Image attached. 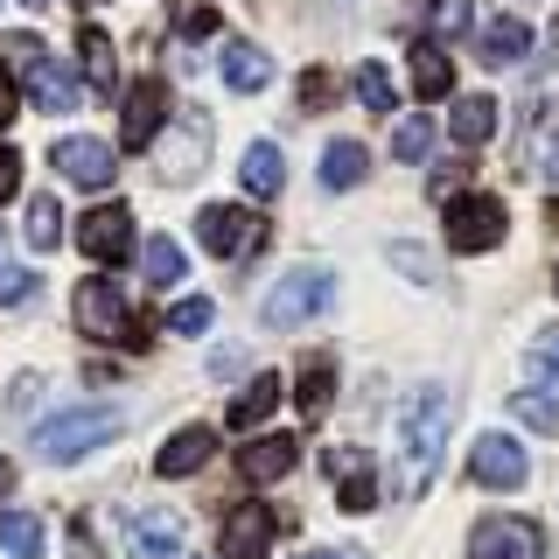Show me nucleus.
Listing matches in <instances>:
<instances>
[{
    "mask_svg": "<svg viewBox=\"0 0 559 559\" xmlns=\"http://www.w3.org/2000/svg\"><path fill=\"white\" fill-rule=\"evenodd\" d=\"M182 538H189L182 511H140L133 518V552H147V559H182Z\"/></svg>",
    "mask_w": 559,
    "mask_h": 559,
    "instance_id": "nucleus-13",
    "label": "nucleus"
},
{
    "mask_svg": "<svg viewBox=\"0 0 559 559\" xmlns=\"http://www.w3.org/2000/svg\"><path fill=\"white\" fill-rule=\"evenodd\" d=\"M468 559H546V532L532 518H483L468 538Z\"/></svg>",
    "mask_w": 559,
    "mask_h": 559,
    "instance_id": "nucleus-8",
    "label": "nucleus"
},
{
    "mask_svg": "<svg viewBox=\"0 0 559 559\" xmlns=\"http://www.w3.org/2000/svg\"><path fill=\"white\" fill-rule=\"evenodd\" d=\"M28 294H35V273H28V266H8V259H0V308L28 301Z\"/></svg>",
    "mask_w": 559,
    "mask_h": 559,
    "instance_id": "nucleus-36",
    "label": "nucleus"
},
{
    "mask_svg": "<svg viewBox=\"0 0 559 559\" xmlns=\"http://www.w3.org/2000/svg\"><path fill=\"white\" fill-rule=\"evenodd\" d=\"M224 84H231V92H266V84H273V57L259 43H231V49H224Z\"/></svg>",
    "mask_w": 559,
    "mask_h": 559,
    "instance_id": "nucleus-18",
    "label": "nucleus"
},
{
    "mask_svg": "<svg viewBox=\"0 0 559 559\" xmlns=\"http://www.w3.org/2000/svg\"><path fill=\"white\" fill-rule=\"evenodd\" d=\"M162 119H168V84L162 78H140L133 92H127V105H119V140H127V154L154 147Z\"/></svg>",
    "mask_w": 559,
    "mask_h": 559,
    "instance_id": "nucleus-10",
    "label": "nucleus"
},
{
    "mask_svg": "<svg viewBox=\"0 0 559 559\" xmlns=\"http://www.w3.org/2000/svg\"><path fill=\"white\" fill-rule=\"evenodd\" d=\"M336 503H343L349 518H364V511H371V503H378V483H371V468H357V476H343V483H336Z\"/></svg>",
    "mask_w": 559,
    "mask_h": 559,
    "instance_id": "nucleus-33",
    "label": "nucleus"
},
{
    "mask_svg": "<svg viewBox=\"0 0 559 559\" xmlns=\"http://www.w3.org/2000/svg\"><path fill=\"white\" fill-rule=\"evenodd\" d=\"M301 559H343V552H301Z\"/></svg>",
    "mask_w": 559,
    "mask_h": 559,
    "instance_id": "nucleus-45",
    "label": "nucleus"
},
{
    "mask_svg": "<svg viewBox=\"0 0 559 559\" xmlns=\"http://www.w3.org/2000/svg\"><path fill=\"white\" fill-rule=\"evenodd\" d=\"M70 314H78V329H84L92 343L140 336V329H133V308H127V294H119L112 280H84V287L70 294Z\"/></svg>",
    "mask_w": 559,
    "mask_h": 559,
    "instance_id": "nucleus-5",
    "label": "nucleus"
},
{
    "mask_svg": "<svg viewBox=\"0 0 559 559\" xmlns=\"http://www.w3.org/2000/svg\"><path fill=\"white\" fill-rule=\"evenodd\" d=\"M78 245H84L92 259H127V252H133V217H127V203H98V210H84Z\"/></svg>",
    "mask_w": 559,
    "mask_h": 559,
    "instance_id": "nucleus-11",
    "label": "nucleus"
},
{
    "mask_svg": "<svg viewBox=\"0 0 559 559\" xmlns=\"http://www.w3.org/2000/svg\"><path fill=\"white\" fill-rule=\"evenodd\" d=\"M294 392H301V413L314 419V413L329 406V392H336V364H329V357H308L301 371H294Z\"/></svg>",
    "mask_w": 559,
    "mask_h": 559,
    "instance_id": "nucleus-25",
    "label": "nucleus"
},
{
    "mask_svg": "<svg viewBox=\"0 0 559 559\" xmlns=\"http://www.w3.org/2000/svg\"><path fill=\"white\" fill-rule=\"evenodd\" d=\"M413 8H419V0H413Z\"/></svg>",
    "mask_w": 559,
    "mask_h": 559,
    "instance_id": "nucleus-47",
    "label": "nucleus"
},
{
    "mask_svg": "<svg viewBox=\"0 0 559 559\" xmlns=\"http://www.w3.org/2000/svg\"><path fill=\"white\" fill-rule=\"evenodd\" d=\"M8 483H14V468H8V462H0V489H8Z\"/></svg>",
    "mask_w": 559,
    "mask_h": 559,
    "instance_id": "nucleus-44",
    "label": "nucleus"
},
{
    "mask_svg": "<svg viewBox=\"0 0 559 559\" xmlns=\"http://www.w3.org/2000/svg\"><path fill=\"white\" fill-rule=\"evenodd\" d=\"M78 57H84V78H92V92H98V98H112V92H119L112 35H105V28H84V35H78Z\"/></svg>",
    "mask_w": 559,
    "mask_h": 559,
    "instance_id": "nucleus-21",
    "label": "nucleus"
},
{
    "mask_svg": "<svg viewBox=\"0 0 559 559\" xmlns=\"http://www.w3.org/2000/svg\"><path fill=\"white\" fill-rule=\"evenodd\" d=\"M119 427H127L119 406H63L35 427V454H43V462H84L92 448L119 441Z\"/></svg>",
    "mask_w": 559,
    "mask_h": 559,
    "instance_id": "nucleus-2",
    "label": "nucleus"
},
{
    "mask_svg": "<svg viewBox=\"0 0 559 559\" xmlns=\"http://www.w3.org/2000/svg\"><path fill=\"white\" fill-rule=\"evenodd\" d=\"M49 162H57V175L63 182H78V189H105L119 175V154L105 147L98 133H70V140H57L49 147Z\"/></svg>",
    "mask_w": 559,
    "mask_h": 559,
    "instance_id": "nucleus-7",
    "label": "nucleus"
},
{
    "mask_svg": "<svg viewBox=\"0 0 559 559\" xmlns=\"http://www.w3.org/2000/svg\"><path fill=\"white\" fill-rule=\"evenodd\" d=\"M364 175H371V154H364L357 140H329V154H322V189H357Z\"/></svg>",
    "mask_w": 559,
    "mask_h": 559,
    "instance_id": "nucleus-23",
    "label": "nucleus"
},
{
    "mask_svg": "<svg viewBox=\"0 0 559 559\" xmlns=\"http://www.w3.org/2000/svg\"><path fill=\"white\" fill-rule=\"evenodd\" d=\"M511 413H518V427H532V433H559V406L546 392H518Z\"/></svg>",
    "mask_w": 559,
    "mask_h": 559,
    "instance_id": "nucleus-31",
    "label": "nucleus"
},
{
    "mask_svg": "<svg viewBox=\"0 0 559 559\" xmlns=\"http://www.w3.org/2000/svg\"><path fill=\"white\" fill-rule=\"evenodd\" d=\"M197 238L210 245L217 259H252L259 245H266V217H252V210H231V203H210L203 217H197Z\"/></svg>",
    "mask_w": 559,
    "mask_h": 559,
    "instance_id": "nucleus-6",
    "label": "nucleus"
},
{
    "mask_svg": "<svg viewBox=\"0 0 559 559\" xmlns=\"http://www.w3.org/2000/svg\"><path fill=\"white\" fill-rule=\"evenodd\" d=\"M210 314H217V308H210V294H182V301H175L162 322H168V336H203Z\"/></svg>",
    "mask_w": 559,
    "mask_h": 559,
    "instance_id": "nucleus-30",
    "label": "nucleus"
},
{
    "mask_svg": "<svg viewBox=\"0 0 559 559\" xmlns=\"http://www.w3.org/2000/svg\"><path fill=\"white\" fill-rule=\"evenodd\" d=\"M503 231H511V217H503V203L483 197V189H468V197L448 203V245L454 252H497Z\"/></svg>",
    "mask_w": 559,
    "mask_h": 559,
    "instance_id": "nucleus-4",
    "label": "nucleus"
},
{
    "mask_svg": "<svg viewBox=\"0 0 559 559\" xmlns=\"http://www.w3.org/2000/svg\"><path fill=\"white\" fill-rule=\"evenodd\" d=\"M238 182H245V197H280V182H287V162H280V147L273 140H259V147H245V162H238Z\"/></svg>",
    "mask_w": 559,
    "mask_h": 559,
    "instance_id": "nucleus-17",
    "label": "nucleus"
},
{
    "mask_svg": "<svg viewBox=\"0 0 559 559\" xmlns=\"http://www.w3.org/2000/svg\"><path fill=\"white\" fill-rule=\"evenodd\" d=\"M175 28L197 43V35H217V14H210V8H189V14H175Z\"/></svg>",
    "mask_w": 559,
    "mask_h": 559,
    "instance_id": "nucleus-39",
    "label": "nucleus"
},
{
    "mask_svg": "<svg viewBox=\"0 0 559 559\" xmlns=\"http://www.w3.org/2000/svg\"><path fill=\"white\" fill-rule=\"evenodd\" d=\"M49 538H43V518L35 511H8L0 518V552H14V559H35Z\"/></svg>",
    "mask_w": 559,
    "mask_h": 559,
    "instance_id": "nucleus-26",
    "label": "nucleus"
},
{
    "mask_svg": "<svg viewBox=\"0 0 559 559\" xmlns=\"http://www.w3.org/2000/svg\"><path fill=\"white\" fill-rule=\"evenodd\" d=\"M322 105H336V78H329V70H308L301 78V112H322Z\"/></svg>",
    "mask_w": 559,
    "mask_h": 559,
    "instance_id": "nucleus-37",
    "label": "nucleus"
},
{
    "mask_svg": "<svg viewBox=\"0 0 559 559\" xmlns=\"http://www.w3.org/2000/svg\"><path fill=\"white\" fill-rule=\"evenodd\" d=\"M468 22H476V8H468V0H433V35H462Z\"/></svg>",
    "mask_w": 559,
    "mask_h": 559,
    "instance_id": "nucleus-35",
    "label": "nucleus"
},
{
    "mask_svg": "<svg viewBox=\"0 0 559 559\" xmlns=\"http://www.w3.org/2000/svg\"><path fill=\"white\" fill-rule=\"evenodd\" d=\"M392 259H399V266H406L413 280H433V266H427V252H419V245H399Z\"/></svg>",
    "mask_w": 559,
    "mask_h": 559,
    "instance_id": "nucleus-41",
    "label": "nucleus"
},
{
    "mask_svg": "<svg viewBox=\"0 0 559 559\" xmlns=\"http://www.w3.org/2000/svg\"><path fill=\"white\" fill-rule=\"evenodd\" d=\"M273 532H280V518L266 503H238V511L224 518V559H266Z\"/></svg>",
    "mask_w": 559,
    "mask_h": 559,
    "instance_id": "nucleus-12",
    "label": "nucleus"
},
{
    "mask_svg": "<svg viewBox=\"0 0 559 559\" xmlns=\"http://www.w3.org/2000/svg\"><path fill=\"white\" fill-rule=\"evenodd\" d=\"M468 476H476V489H524L532 462H524V448L511 433H483V441L468 448Z\"/></svg>",
    "mask_w": 559,
    "mask_h": 559,
    "instance_id": "nucleus-9",
    "label": "nucleus"
},
{
    "mask_svg": "<svg viewBox=\"0 0 559 559\" xmlns=\"http://www.w3.org/2000/svg\"><path fill=\"white\" fill-rule=\"evenodd\" d=\"M28 8H49V0H28Z\"/></svg>",
    "mask_w": 559,
    "mask_h": 559,
    "instance_id": "nucleus-46",
    "label": "nucleus"
},
{
    "mask_svg": "<svg viewBox=\"0 0 559 559\" xmlns=\"http://www.w3.org/2000/svg\"><path fill=\"white\" fill-rule=\"evenodd\" d=\"M182 245L175 238H147V252H140V273H147V287H175V280H182Z\"/></svg>",
    "mask_w": 559,
    "mask_h": 559,
    "instance_id": "nucleus-27",
    "label": "nucleus"
},
{
    "mask_svg": "<svg viewBox=\"0 0 559 559\" xmlns=\"http://www.w3.org/2000/svg\"><path fill=\"white\" fill-rule=\"evenodd\" d=\"M357 105L364 112H392V78H384V63H357Z\"/></svg>",
    "mask_w": 559,
    "mask_h": 559,
    "instance_id": "nucleus-32",
    "label": "nucleus"
},
{
    "mask_svg": "<svg viewBox=\"0 0 559 559\" xmlns=\"http://www.w3.org/2000/svg\"><path fill=\"white\" fill-rule=\"evenodd\" d=\"M392 154H399V162H427V154H433V119L427 112L399 119V127H392Z\"/></svg>",
    "mask_w": 559,
    "mask_h": 559,
    "instance_id": "nucleus-29",
    "label": "nucleus"
},
{
    "mask_svg": "<svg viewBox=\"0 0 559 559\" xmlns=\"http://www.w3.org/2000/svg\"><path fill=\"white\" fill-rule=\"evenodd\" d=\"M210 454H217V433H210V427H182V433H168V441H162L154 468H162V476H197Z\"/></svg>",
    "mask_w": 559,
    "mask_h": 559,
    "instance_id": "nucleus-14",
    "label": "nucleus"
},
{
    "mask_svg": "<svg viewBox=\"0 0 559 559\" xmlns=\"http://www.w3.org/2000/svg\"><path fill=\"white\" fill-rule=\"evenodd\" d=\"M532 378H538V384H559V322L538 329V343H532Z\"/></svg>",
    "mask_w": 559,
    "mask_h": 559,
    "instance_id": "nucleus-34",
    "label": "nucleus"
},
{
    "mask_svg": "<svg viewBox=\"0 0 559 559\" xmlns=\"http://www.w3.org/2000/svg\"><path fill=\"white\" fill-rule=\"evenodd\" d=\"M413 92L419 98H448L454 92V63L441 43H413Z\"/></svg>",
    "mask_w": 559,
    "mask_h": 559,
    "instance_id": "nucleus-22",
    "label": "nucleus"
},
{
    "mask_svg": "<svg viewBox=\"0 0 559 559\" xmlns=\"http://www.w3.org/2000/svg\"><path fill=\"white\" fill-rule=\"evenodd\" d=\"M210 378H238V349H217V357H210Z\"/></svg>",
    "mask_w": 559,
    "mask_h": 559,
    "instance_id": "nucleus-42",
    "label": "nucleus"
},
{
    "mask_svg": "<svg viewBox=\"0 0 559 559\" xmlns=\"http://www.w3.org/2000/svg\"><path fill=\"white\" fill-rule=\"evenodd\" d=\"M322 468L343 483V476H357V468H371V454H364V448H329V454H322Z\"/></svg>",
    "mask_w": 559,
    "mask_h": 559,
    "instance_id": "nucleus-38",
    "label": "nucleus"
},
{
    "mask_svg": "<svg viewBox=\"0 0 559 559\" xmlns=\"http://www.w3.org/2000/svg\"><path fill=\"white\" fill-rule=\"evenodd\" d=\"M28 245H35V252H57V245H63V210H57V197H28Z\"/></svg>",
    "mask_w": 559,
    "mask_h": 559,
    "instance_id": "nucleus-28",
    "label": "nucleus"
},
{
    "mask_svg": "<svg viewBox=\"0 0 559 559\" xmlns=\"http://www.w3.org/2000/svg\"><path fill=\"white\" fill-rule=\"evenodd\" d=\"M448 133H454V147H483V140L497 133V98H489V92H468L462 105H454Z\"/></svg>",
    "mask_w": 559,
    "mask_h": 559,
    "instance_id": "nucleus-19",
    "label": "nucleus"
},
{
    "mask_svg": "<svg viewBox=\"0 0 559 559\" xmlns=\"http://www.w3.org/2000/svg\"><path fill=\"white\" fill-rule=\"evenodd\" d=\"M329 301H336V280H329V266H301V273H287L266 294V322L273 329H301V322H314V314H329Z\"/></svg>",
    "mask_w": 559,
    "mask_h": 559,
    "instance_id": "nucleus-3",
    "label": "nucleus"
},
{
    "mask_svg": "<svg viewBox=\"0 0 559 559\" xmlns=\"http://www.w3.org/2000/svg\"><path fill=\"white\" fill-rule=\"evenodd\" d=\"M273 406H280V378H273V371H259V378L231 399V427H238V433H245V427H259V419H266Z\"/></svg>",
    "mask_w": 559,
    "mask_h": 559,
    "instance_id": "nucleus-24",
    "label": "nucleus"
},
{
    "mask_svg": "<svg viewBox=\"0 0 559 559\" xmlns=\"http://www.w3.org/2000/svg\"><path fill=\"white\" fill-rule=\"evenodd\" d=\"M14 119V84H8V70H0V127Z\"/></svg>",
    "mask_w": 559,
    "mask_h": 559,
    "instance_id": "nucleus-43",
    "label": "nucleus"
},
{
    "mask_svg": "<svg viewBox=\"0 0 559 559\" xmlns=\"http://www.w3.org/2000/svg\"><path fill=\"white\" fill-rule=\"evenodd\" d=\"M14 182H22V154H14V147H0V203L14 197Z\"/></svg>",
    "mask_w": 559,
    "mask_h": 559,
    "instance_id": "nucleus-40",
    "label": "nucleus"
},
{
    "mask_svg": "<svg viewBox=\"0 0 559 559\" xmlns=\"http://www.w3.org/2000/svg\"><path fill=\"white\" fill-rule=\"evenodd\" d=\"M28 98L43 105V112H70V105H78L84 92H78V78H70L63 63H49V57H35L28 63Z\"/></svg>",
    "mask_w": 559,
    "mask_h": 559,
    "instance_id": "nucleus-16",
    "label": "nucleus"
},
{
    "mask_svg": "<svg viewBox=\"0 0 559 559\" xmlns=\"http://www.w3.org/2000/svg\"><path fill=\"white\" fill-rule=\"evenodd\" d=\"M448 413H454V399L441 384H419L406 399V419H399V489H406V497H419V489L433 483V468H441Z\"/></svg>",
    "mask_w": 559,
    "mask_h": 559,
    "instance_id": "nucleus-1",
    "label": "nucleus"
},
{
    "mask_svg": "<svg viewBox=\"0 0 559 559\" xmlns=\"http://www.w3.org/2000/svg\"><path fill=\"white\" fill-rule=\"evenodd\" d=\"M294 454H301V441H294V433H273V441H252L238 454V476L245 483H280L294 468Z\"/></svg>",
    "mask_w": 559,
    "mask_h": 559,
    "instance_id": "nucleus-15",
    "label": "nucleus"
},
{
    "mask_svg": "<svg viewBox=\"0 0 559 559\" xmlns=\"http://www.w3.org/2000/svg\"><path fill=\"white\" fill-rule=\"evenodd\" d=\"M476 49H483V63H489V70H503V63H518L524 49H532V28H524L518 14H497V22L483 28V43H476Z\"/></svg>",
    "mask_w": 559,
    "mask_h": 559,
    "instance_id": "nucleus-20",
    "label": "nucleus"
}]
</instances>
